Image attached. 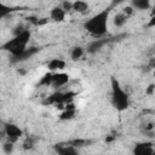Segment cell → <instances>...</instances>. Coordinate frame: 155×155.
<instances>
[{"label": "cell", "mask_w": 155, "mask_h": 155, "mask_svg": "<svg viewBox=\"0 0 155 155\" xmlns=\"http://www.w3.org/2000/svg\"><path fill=\"white\" fill-rule=\"evenodd\" d=\"M30 38H31V33L29 29H24L22 28L21 30L16 31L15 36L10 40H7L2 46L1 48L7 51L15 59L18 58L23 52L24 50L28 47V44L30 41Z\"/></svg>", "instance_id": "6da1fadb"}, {"label": "cell", "mask_w": 155, "mask_h": 155, "mask_svg": "<svg viewBox=\"0 0 155 155\" xmlns=\"http://www.w3.org/2000/svg\"><path fill=\"white\" fill-rule=\"evenodd\" d=\"M110 16V8H105L96 15H93L91 18H88L85 24L84 28L85 30L94 36V38H102L105 35L107 30H108V19Z\"/></svg>", "instance_id": "7a4b0ae2"}, {"label": "cell", "mask_w": 155, "mask_h": 155, "mask_svg": "<svg viewBox=\"0 0 155 155\" xmlns=\"http://www.w3.org/2000/svg\"><path fill=\"white\" fill-rule=\"evenodd\" d=\"M110 85H111V104L113 107L119 110L124 111L130 107V97L128 93L122 88L120 82L116 80V78L110 79Z\"/></svg>", "instance_id": "3957f363"}, {"label": "cell", "mask_w": 155, "mask_h": 155, "mask_svg": "<svg viewBox=\"0 0 155 155\" xmlns=\"http://www.w3.org/2000/svg\"><path fill=\"white\" fill-rule=\"evenodd\" d=\"M4 133L7 138L8 142H17L21 137H22V130L17 126V125H13V124H7L4 126Z\"/></svg>", "instance_id": "277c9868"}, {"label": "cell", "mask_w": 155, "mask_h": 155, "mask_svg": "<svg viewBox=\"0 0 155 155\" xmlns=\"http://www.w3.org/2000/svg\"><path fill=\"white\" fill-rule=\"evenodd\" d=\"M69 82V75L65 73H54L51 76V86L53 87H63Z\"/></svg>", "instance_id": "5b68a950"}, {"label": "cell", "mask_w": 155, "mask_h": 155, "mask_svg": "<svg viewBox=\"0 0 155 155\" xmlns=\"http://www.w3.org/2000/svg\"><path fill=\"white\" fill-rule=\"evenodd\" d=\"M133 153L137 155H151L154 153V148H153V143H138L136 144Z\"/></svg>", "instance_id": "8992f818"}, {"label": "cell", "mask_w": 155, "mask_h": 155, "mask_svg": "<svg viewBox=\"0 0 155 155\" xmlns=\"http://www.w3.org/2000/svg\"><path fill=\"white\" fill-rule=\"evenodd\" d=\"M50 17L56 22H62L65 18V11L62 8V6H56L50 11Z\"/></svg>", "instance_id": "52a82bcc"}, {"label": "cell", "mask_w": 155, "mask_h": 155, "mask_svg": "<svg viewBox=\"0 0 155 155\" xmlns=\"http://www.w3.org/2000/svg\"><path fill=\"white\" fill-rule=\"evenodd\" d=\"M71 10H74L75 12H79V13H86V12H88L90 6H88V4H87L86 1H84V0H76V1L73 2Z\"/></svg>", "instance_id": "ba28073f"}, {"label": "cell", "mask_w": 155, "mask_h": 155, "mask_svg": "<svg viewBox=\"0 0 155 155\" xmlns=\"http://www.w3.org/2000/svg\"><path fill=\"white\" fill-rule=\"evenodd\" d=\"M131 7L137 10H149L151 7V0H131Z\"/></svg>", "instance_id": "9c48e42d"}, {"label": "cell", "mask_w": 155, "mask_h": 155, "mask_svg": "<svg viewBox=\"0 0 155 155\" xmlns=\"http://www.w3.org/2000/svg\"><path fill=\"white\" fill-rule=\"evenodd\" d=\"M47 67H48V69L52 70V71H54V70H61V69H63V68L65 67V62L62 61L61 58H53V59H51V61L48 62Z\"/></svg>", "instance_id": "30bf717a"}, {"label": "cell", "mask_w": 155, "mask_h": 155, "mask_svg": "<svg viewBox=\"0 0 155 155\" xmlns=\"http://www.w3.org/2000/svg\"><path fill=\"white\" fill-rule=\"evenodd\" d=\"M57 151L63 155H74L78 153V150L75 149V145H59L57 148Z\"/></svg>", "instance_id": "8fae6325"}, {"label": "cell", "mask_w": 155, "mask_h": 155, "mask_svg": "<svg viewBox=\"0 0 155 155\" xmlns=\"http://www.w3.org/2000/svg\"><path fill=\"white\" fill-rule=\"evenodd\" d=\"M38 51H39L38 47H27V48L24 50V52H23L18 58H16V61H25V59H28L29 57H31L33 54H35Z\"/></svg>", "instance_id": "7c38bea8"}, {"label": "cell", "mask_w": 155, "mask_h": 155, "mask_svg": "<svg viewBox=\"0 0 155 155\" xmlns=\"http://www.w3.org/2000/svg\"><path fill=\"white\" fill-rule=\"evenodd\" d=\"M104 44H105V40H102L101 38H98L96 41H93V42H91V44L88 45L87 51H88V52H96V51L99 50Z\"/></svg>", "instance_id": "4fadbf2b"}, {"label": "cell", "mask_w": 155, "mask_h": 155, "mask_svg": "<svg viewBox=\"0 0 155 155\" xmlns=\"http://www.w3.org/2000/svg\"><path fill=\"white\" fill-rule=\"evenodd\" d=\"M75 109L74 108H71V105H67V108H65V110L61 114V119L62 120H69V119H73L74 116H75Z\"/></svg>", "instance_id": "5bb4252c"}, {"label": "cell", "mask_w": 155, "mask_h": 155, "mask_svg": "<svg viewBox=\"0 0 155 155\" xmlns=\"http://www.w3.org/2000/svg\"><path fill=\"white\" fill-rule=\"evenodd\" d=\"M84 48L82 47H80V46H76V47H74L73 50H71V52H70V57H71V59L73 61H78V59H80L82 56H84Z\"/></svg>", "instance_id": "9a60e30c"}, {"label": "cell", "mask_w": 155, "mask_h": 155, "mask_svg": "<svg viewBox=\"0 0 155 155\" xmlns=\"http://www.w3.org/2000/svg\"><path fill=\"white\" fill-rule=\"evenodd\" d=\"M13 11V8L11 6L5 5L4 2L0 1V18H5L6 16H8L11 12Z\"/></svg>", "instance_id": "2e32d148"}, {"label": "cell", "mask_w": 155, "mask_h": 155, "mask_svg": "<svg viewBox=\"0 0 155 155\" xmlns=\"http://www.w3.org/2000/svg\"><path fill=\"white\" fill-rule=\"evenodd\" d=\"M51 76H52V74H51V73L46 74V75H45L42 79H41L40 84H41V85H46V86H48V85L51 84Z\"/></svg>", "instance_id": "e0dca14e"}, {"label": "cell", "mask_w": 155, "mask_h": 155, "mask_svg": "<svg viewBox=\"0 0 155 155\" xmlns=\"http://www.w3.org/2000/svg\"><path fill=\"white\" fill-rule=\"evenodd\" d=\"M71 7H73V2H70L69 0H65V1L62 4V8H63L65 12H67V11H70Z\"/></svg>", "instance_id": "ac0fdd59"}, {"label": "cell", "mask_w": 155, "mask_h": 155, "mask_svg": "<svg viewBox=\"0 0 155 155\" xmlns=\"http://www.w3.org/2000/svg\"><path fill=\"white\" fill-rule=\"evenodd\" d=\"M2 147H4V150H5L6 153H11V151L13 150V143H12V142H8V140H7Z\"/></svg>", "instance_id": "d6986e66"}, {"label": "cell", "mask_w": 155, "mask_h": 155, "mask_svg": "<svg viewBox=\"0 0 155 155\" xmlns=\"http://www.w3.org/2000/svg\"><path fill=\"white\" fill-rule=\"evenodd\" d=\"M124 0H113V2H111V6H116V5H119V4H121Z\"/></svg>", "instance_id": "ffe728a7"}]
</instances>
